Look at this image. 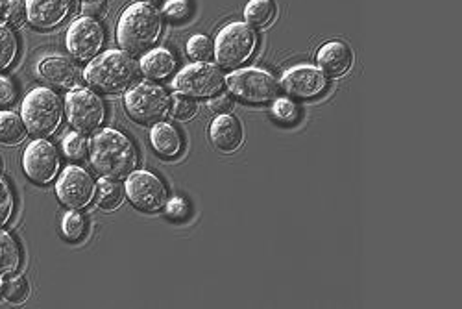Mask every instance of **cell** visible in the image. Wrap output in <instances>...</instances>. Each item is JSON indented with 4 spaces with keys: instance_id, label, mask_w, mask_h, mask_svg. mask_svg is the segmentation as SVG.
I'll use <instances>...</instances> for the list:
<instances>
[{
    "instance_id": "obj_1",
    "label": "cell",
    "mask_w": 462,
    "mask_h": 309,
    "mask_svg": "<svg viewBox=\"0 0 462 309\" xmlns=\"http://www.w3.org/2000/svg\"><path fill=\"white\" fill-rule=\"evenodd\" d=\"M89 160L102 178L126 180L139 165V154L126 134L115 128H104L98 130L89 143Z\"/></svg>"
},
{
    "instance_id": "obj_2",
    "label": "cell",
    "mask_w": 462,
    "mask_h": 309,
    "mask_svg": "<svg viewBox=\"0 0 462 309\" xmlns=\"http://www.w3.org/2000/svg\"><path fill=\"white\" fill-rule=\"evenodd\" d=\"M163 14L150 3L130 5L117 23V43L130 56H141L158 43Z\"/></svg>"
},
{
    "instance_id": "obj_3",
    "label": "cell",
    "mask_w": 462,
    "mask_h": 309,
    "mask_svg": "<svg viewBox=\"0 0 462 309\" xmlns=\"http://www.w3.org/2000/svg\"><path fill=\"white\" fill-rule=\"evenodd\" d=\"M139 61L125 51L113 49L93 58L84 69V80L91 89L106 95L126 93L139 76Z\"/></svg>"
},
{
    "instance_id": "obj_4",
    "label": "cell",
    "mask_w": 462,
    "mask_h": 309,
    "mask_svg": "<svg viewBox=\"0 0 462 309\" xmlns=\"http://www.w3.org/2000/svg\"><path fill=\"white\" fill-rule=\"evenodd\" d=\"M21 119L30 136L51 137L61 125L63 102L51 88L32 89L21 104Z\"/></svg>"
},
{
    "instance_id": "obj_5",
    "label": "cell",
    "mask_w": 462,
    "mask_h": 309,
    "mask_svg": "<svg viewBox=\"0 0 462 309\" xmlns=\"http://www.w3.org/2000/svg\"><path fill=\"white\" fill-rule=\"evenodd\" d=\"M257 47V35L246 23H227L217 33L213 45L215 60L224 69H237L245 65Z\"/></svg>"
},
{
    "instance_id": "obj_6",
    "label": "cell",
    "mask_w": 462,
    "mask_h": 309,
    "mask_svg": "<svg viewBox=\"0 0 462 309\" xmlns=\"http://www.w3.org/2000/svg\"><path fill=\"white\" fill-rule=\"evenodd\" d=\"M125 108L135 123L156 125L169 115L171 95L158 84L139 82L125 93Z\"/></svg>"
},
{
    "instance_id": "obj_7",
    "label": "cell",
    "mask_w": 462,
    "mask_h": 309,
    "mask_svg": "<svg viewBox=\"0 0 462 309\" xmlns=\"http://www.w3.org/2000/svg\"><path fill=\"white\" fill-rule=\"evenodd\" d=\"M226 86L239 100L248 104L274 102L280 93L276 76L259 67L237 69L226 79Z\"/></svg>"
},
{
    "instance_id": "obj_8",
    "label": "cell",
    "mask_w": 462,
    "mask_h": 309,
    "mask_svg": "<svg viewBox=\"0 0 462 309\" xmlns=\"http://www.w3.org/2000/svg\"><path fill=\"white\" fill-rule=\"evenodd\" d=\"M226 79L222 70L208 61H195L185 65L172 80L176 95L189 98H211L222 91Z\"/></svg>"
},
{
    "instance_id": "obj_9",
    "label": "cell",
    "mask_w": 462,
    "mask_h": 309,
    "mask_svg": "<svg viewBox=\"0 0 462 309\" xmlns=\"http://www.w3.org/2000/svg\"><path fill=\"white\" fill-rule=\"evenodd\" d=\"M63 108L67 121L80 134H93L106 121V104L102 97L89 88L69 89Z\"/></svg>"
},
{
    "instance_id": "obj_10",
    "label": "cell",
    "mask_w": 462,
    "mask_h": 309,
    "mask_svg": "<svg viewBox=\"0 0 462 309\" xmlns=\"http://www.w3.org/2000/svg\"><path fill=\"white\" fill-rule=\"evenodd\" d=\"M106 43V30L95 17L74 19L65 35L69 54L79 61H91L100 54Z\"/></svg>"
},
{
    "instance_id": "obj_11",
    "label": "cell",
    "mask_w": 462,
    "mask_h": 309,
    "mask_svg": "<svg viewBox=\"0 0 462 309\" xmlns=\"http://www.w3.org/2000/svg\"><path fill=\"white\" fill-rule=\"evenodd\" d=\"M125 192L130 202L144 213L162 211L169 201L167 185L160 176L150 171L135 169L130 176H126Z\"/></svg>"
},
{
    "instance_id": "obj_12",
    "label": "cell",
    "mask_w": 462,
    "mask_h": 309,
    "mask_svg": "<svg viewBox=\"0 0 462 309\" xmlns=\"http://www.w3.org/2000/svg\"><path fill=\"white\" fill-rule=\"evenodd\" d=\"M97 192V183L93 176L80 165H69L61 171L56 180L58 201L67 210H84L88 208Z\"/></svg>"
},
{
    "instance_id": "obj_13",
    "label": "cell",
    "mask_w": 462,
    "mask_h": 309,
    "mask_svg": "<svg viewBox=\"0 0 462 309\" xmlns=\"http://www.w3.org/2000/svg\"><path fill=\"white\" fill-rule=\"evenodd\" d=\"M23 171L37 185L56 180L60 171V154L47 137L33 139L23 152Z\"/></svg>"
},
{
    "instance_id": "obj_14",
    "label": "cell",
    "mask_w": 462,
    "mask_h": 309,
    "mask_svg": "<svg viewBox=\"0 0 462 309\" xmlns=\"http://www.w3.org/2000/svg\"><path fill=\"white\" fill-rule=\"evenodd\" d=\"M37 79H42L45 84L60 89H76L82 88L84 70L74 61V58L52 54L40 60L35 67Z\"/></svg>"
},
{
    "instance_id": "obj_15",
    "label": "cell",
    "mask_w": 462,
    "mask_h": 309,
    "mask_svg": "<svg viewBox=\"0 0 462 309\" xmlns=\"http://www.w3.org/2000/svg\"><path fill=\"white\" fill-rule=\"evenodd\" d=\"M282 88L296 98H315L328 88V76L315 65H294L282 76Z\"/></svg>"
},
{
    "instance_id": "obj_16",
    "label": "cell",
    "mask_w": 462,
    "mask_h": 309,
    "mask_svg": "<svg viewBox=\"0 0 462 309\" xmlns=\"http://www.w3.org/2000/svg\"><path fill=\"white\" fill-rule=\"evenodd\" d=\"M72 12V0H26V21L35 30H52Z\"/></svg>"
},
{
    "instance_id": "obj_17",
    "label": "cell",
    "mask_w": 462,
    "mask_h": 309,
    "mask_svg": "<svg viewBox=\"0 0 462 309\" xmlns=\"http://www.w3.org/2000/svg\"><path fill=\"white\" fill-rule=\"evenodd\" d=\"M356 56L348 43L344 42H328L319 49L317 63L319 69L328 76V79H340L348 74L354 67Z\"/></svg>"
},
{
    "instance_id": "obj_18",
    "label": "cell",
    "mask_w": 462,
    "mask_h": 309,
    "mask_svg": "<svg viewBox=\"0 0 462 309\" xmlns=\"http://www.w3.org/2000/svg\"><path fill=\"white\" fill-rule=\"evenodd\" d=\"M211 145L222 154H234L241 148L245 141L243 123L234 115H217V119L209 126Z\"/></svg>"
},
{
    "instance_id": "obj_19",
    "label": "cell",
    "mask_w": 462,
    "mask_h": 309,
    "mask_svg": "<svg viewBox=\"0 0 462 309\" xmlns=\"http://www.w3.org/2000/svg\"><path fill=\"white\" fill-rule=\"evenodd\" d=\"M174 69L176 58L165 47L146 51L139 61V70L148 80H165L174 72Z\"/></svg>"
},
{
    "instance_id": "obj_20",
    "label": "cell",
    "mask_w": 462,
    "mask_h": 309,
    "mask_svg": "<svg viewBox=\"0 0 462 309\" xmlns=\"http://www.w3.org/2000/svg\"><path fill=\"white\" fill-rule=\"evenodd\" d=\"M150 143H152L153 150L160 154V156L169 158V160L180 156L183 150V139H181L180 132L171 123H165V121L152 125Z\"/></svg>"
},
{
    "instance_id": "obj_21",
    "label": "cell",
    "mask_w": 462,
    "mask_h": 309,
    "mask_svg": "<svg viewBox=\"0 0 462 309\" xmlns=\"http://www.w3.org/2000/svg\"><path fill=\"white\" fill-rule=\"evenodd\" d=\"M23 254L15 238L0 228V276L15 275L21 268Z\"/></svg>"
},
{
    "instance_id": "obj_22",
    "label": "cell",
    "mask_w": 462,
    "mask_h": 309,
    "mask_svg": "<svg viewBox=\"0 0 462 309\" xmlns=\"http://www.w3.org/2000/svg\"><path fill=\"white\" fill-rule=\"evenodd\" d=\"M278 5L274 0H250L245 8V21L252 28H266L274 23Z\"/></svg>"
},
{
    "instance_id": "obj_23",
    "label": "cell",
    "mask_w": 462,
    "mask_h": 309,
    "mask_svg": "<svg viewBox=\"0 0 462 309\" xmlns=\"http://www.w3.org/2000/svg\"><path fill=\"white\" fill-rule=\"evenodd\" d=\"M26 126L21 115L14 111H0V145L15 146L26 139Z\"/></svg>"
},
{
    "instance_id": "obj_24",
    "label": "cell",
    "mask_w": 462,
    "mask_h": 309,
    "mask_svg": "<svg viewBox=\"0 0 462 309\" xmlns=\"http://www.w3.org/2000/svg\"><path fill=\"white\" fill-rule=\"evenodd\" d=\"M95 199L100 210L104 211H113L125 202V187L119 182H113L107 178H102L97 183V192Z\"/></svg>"
},
{
    "instance_id": "obj_25",
    "label": "cell",
    "mask_w": 462,
    "mask_h": 309,
    "mask_svg": "<svg viewBox=\"0 0 462 309\" xmlns=\"http://www.w3.org/2000/svg\"><path fill=\"white\" fill-rule=\"evenodd\" d=\"M19 56L17 33L5 23H0V70L10 69Z\"/></svg>"
},
{
    "instance_id": "obj_26",
    "label": "cell",
    "mask_w": 462,
    "mask_h": 309,
    "mask_svg": "<svg viewBox=\"0 0 462 309\" xmlns=\"http://www.w3.org/2000/svg\"><path fill=\"white\" fill-rule=\"evenodd\" d=\"M3 298L14 305H21L30 296V284L21 275H8L3 280V291H0Z\"/></svg>"
},
{
    "instance_id": "obj_27",
    "label": "cell",
    "mask_w": 462,
    "mask_h": 309,
    "mask_svg": "<svg viewBox=\"0 0 462 309\" xmlns=\"http://www.w3.org/2000/svg\"><path fill=\"white\" fill-rule=\"evenodd\" d=\"M61 231L69 241L79 243L88 231V222L84 215L79 210H69L61 219Z\"/></svg>"
},
{
    "instance_id": "obj_28",
    "label": "cell",
    "mask_w": 462,
    "mask_h": 309,
    "mask_svg": "<svg viewBox=\"0 0 462 309\" xmlns=\"http://www.w3.org/2000/svg\"><path fill=\"white\" fill-rule=\"evenodd\" d=\"M61 148H63V154H65L69 160L80 162L89 154V141H88V137L84 134L74 130V132H69L63 137Z\"/></svg>"
},
{
    "instance_id": "obj_29",
    "label": "cell",
    "mask_w": 462,
    "mask_h": 309,
    "mask_svg": "<svg viewBox=\"0 0 462 309\" xmlns=\"http://www.w3.org/2000/svg\"><path fill=\"white\" fill-rule=\"evenodd\" d=\"M185 52L192 61H209L213 56V43L208 35L195 33L187 40Z\"/></svg>"
},
{
    "instance_id": "obj_30",
    "label": "cell",
    "mask_w": 462,
    "mask_h": 309,
    "mask_svg": "<svg viewBox=\"0 0 462 309\" xmlns=\"http://www.w3.org/2000/svg\"><path fill=\"white\" fill-rule=\"evenodd\" d=\"M197 111H199L197 104L192 102L189 97H183V95L171 97V109H169V113L172 115L176 121H181V123L190 121L197 115Z\"/></svg>"
},
{
    "instance_id": "obj_31",
    "label": "cell",
    "mask_w": 462,
    "mask_h": 309,
    "mask_svg": "<svg viewBox=\"0 0 462 309\" xmlns=\"http://www.w3.org/2000/svg\"><path fill=\"white\" fill-rule=\"evenodd\" d=\"M0 17L10 28L21 26L26 21V0H5Z\"/></svg>"
},
{
    "instance_id": "obj_32",
    "label": "cell",
    "mask_w": 462,
    "mask_h": 309,
    "mask_svg": "<svg viewBox=\"0 0 462 309\" xmlns=\"http://www.w3.org/2000/svg\"><path fill=\"white\" fill-rule=\"evenodd\" d=\"M15 210V199H14V191L8 185L6 180L0 178V228L6 226L14 215Z\"/></svg>"
},
{
    "instance_id": "obj_33",
    "label": "cell",
    "mask_w": 462,
    "mask_h": 309,
    "mask_svg": "<svg viewBox=\"0 0 462 309\" xmlns=\"http://www.w3.org/2000/svg\"><path fill=\"white\" fill-rule=\"evenodd\" d=\"M274 117L282 123H294L298 119V108L289 98H276L273 106Z\"/></svg>"
},
{
    "instance_id": "obj_34",
    "label": "cell",
    "mask_w": 462,
    "mask_h": 309,
    "mask_svg": "<svg viewBox=\"0 0 462 309\" xmlns=\"http://www.w3.org/2000/svg\"><path fill=\"white\" fill-rule=\"evenodd\" d=\"M163 14L171 21H183L189 15V3L187 0H167Z\"/></svg>"
},
{
    "instance_id": "obj_35",
    "label": "cell",
    "mask_w": 462,
    "mask_h": 309,
    "mask_svg": "<svg viewBox=\"0 0 462 309\" xmlns=\"http://www.w3.org/2000/svg\"><path fill=\"white\" fill-rule=\"evenodd\" d=\"M163 210H165L167 215H169L171 219H174V220H183V219L189 215V206H187L185 199H181V197H172V199H169Z\"/></svg>"
},
{
    "instance_id": "obj_36",
    "label": "cell",
    "mask_w": 462,
    "mask_h": 309,
    "mask_svg": "<svg viewBox=\"0 0 462 309\" xmlns=\"http://www.w3.org/2000/svg\"><path fill=\"white\" fill-rule=\"evenodd\" d=\"M17 98L15 84L8 79V76L0 74V106H10Z\"/></svg>"
},
{
    "instance_id": "obj_37",
    "label": "cell",
    "mask_w": 462,
    "mask_h": 309,
    "mask_svg": "<svg viewBox=\"0 0 462 309\" xmlns=\"http://www.w3.org/2000/svg\"><path fill=\"white\" fill-rule=\"evenodd\" d=\"M209 108L217 113V115H224V113H231L236 108V100L231 98L229 95L226 93H218L215 97H211L209 100Z\"/></svg>"
},
{
    "instance_id": "obj_38",
    "label": "cell",
    "mask_w": 462,
    "mask_h": 309,
    "mask_svg": "<svg viewBox=\"0 0 462 309\" xmlns=\"http://www.w3.org/2000/svg\"><path fill=\"white\" fill-rule=\"evenodd\" d=\"M107 12V5L106 0H86V3L82 5V14L86 17H104Z\"/></svg>"
},
{
    "instance_id": "obj_39",
    "label": "cell",
    "mask_w": 462,
    "mask_h": 309,
    "mask_svg": "<svg viewBox=\"0 0 462 309\" xmlns=\"http://www.w3.org/2000/svg\"><path fill=\"white\" fill-rule=\"evenodd\" d=\"M3 3H5V0H0V14H3Z\"/></svg>"
},
{
    "instance_id": "obj_40",
    "label": "cell",
    "mask_w": 462,
    "mask_h": 309,
    "mask_svg": "<svg viewBox=\"0 0 462 309\" xmlns=\"http://www.w3.org/2000/svg\"><path fill=\"white\" fill-rule=\"evenodd\" d=\"M0 291H3V276H0Z\"/></svg>"
},
{
    "instance_id": "obj_41",
    "label": "cell",
    "mask_w": 462,
    "mask_h": 309,
    "mask_svg": "<svg viewBox=\"0 0 462 309\" xmlns=\"http://www.w3.org/2000/svg\"><path fill=\"white\" fill-rule=\"evenodd\" d=\"M146 3H160V0H146Z\"/></svg>"
},
{
    "instance_id": "obj_42",
    "label": "cell",
    "mask_w": 462,
    "mask_h": 309,
    "mask_svg": "<svg viewBox=\"0 0 462 309\" xmlns=\"http://www.w3.org/2000/svg\"><path fill=\"white\" fill-rule=\"evenodd\" d=\"M0 171H3V158H0Z\"/></svg>"
}]
</instances>
